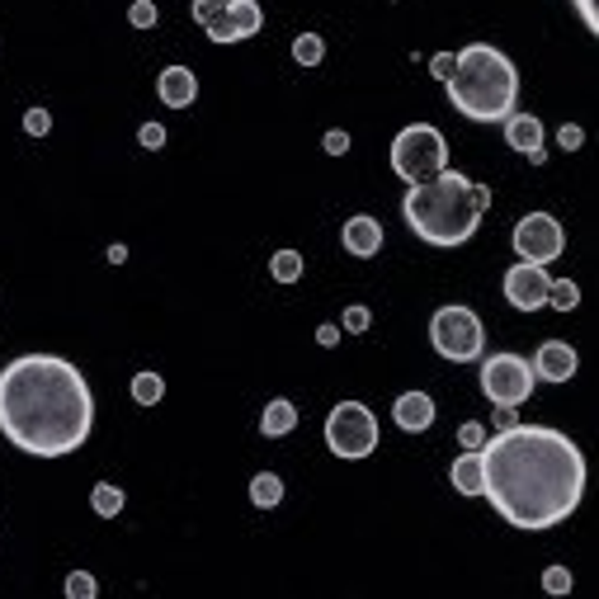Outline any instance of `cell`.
<instances>
[{
  "label": "cell",
  "instance_id": "18",
  "mask_svg": "<svg viewBox=\"0 0 599 599\" xmlns=\"http://www.w3.org/2000/svg\"><path fill=\"white\" fill-rule=\"evenodd\" d=\"M227 19H232L236 38H255V34L264 29V10H260V0H227Z\"/></svg>",
  "mask_w": 599,
  "mask_h": 599
},
{
  "label": "cell",
  "instance_id": "35",
  "mask_svg": "<svg viewBox=\"0 0 599 599\" xmlns=\"http://www.w3.org/2000/svg\"><path fill=\"white\" fill-rule=\"evenodd\" d=\"M453 67H458V52H434V57H429V76L434 80H449Z\"/></svg>",
  "mask_w": 599,
  "mask_h": 599
},
{
  "label": "cell",
  "instance_id": "2",
  "mask_svg": "<svg viewBox=\"0 0 599 599\" xmlns=\"http://www.w3.org/2000/svg\"><path fill=\"white\" fill-rule=\"evenodd\" d=\"M95 397L62 354H19L0 368V434L29 458H67L90 439Z\"/></svg>",
  "mask_w": 599,
  "mask_h": 599
},
{
  "label": "cell",
  "instance_id": "12",
  "mask_svg": "<svg viewBox=\"0 0 599 599\" xmlns=\"http://www.w3.org/2000/svg\"><path fill=\"white\" fill-rule=\"evenodd\" d=\"M501 128H505V147H514L520 156H529L533 166H542L548 160V147H542V119H533V114H505L501 119Z\"/></svg>",
  "mask_w": 599,
  "mask_h": 599
},
{
  "label": "cell",
  "instance_id": "23",
  "mask_svg": "<svg viewBox=\"0 0 599 599\" xmlns=\"http://www.w3.org/2000/svg\"><path fill=\"white\" fill-rule=\"evenodd\" d=\"M293 62L297 67H321L325 62V38L321 34H297L293 38Z\"/></svg>",
  "mask_w": 599,
  "mask_h": 599
},
{
  "label": "cell",
  "instance_id": "26",
  "mask_svg": "<svg viewBox=\"0 0 599 599\" xmlns=\"http://www.w3.org/2000/svg\"><path fill=\"white\" fill-rule=\"evenodd\" d=\"M95 594H99V581L90 571H71L67 576V599H95Z\"/></svg>",
  "mask_w": 599,
  "mask_h": 599
},
{
  "label": "cell",
  "instance_id": "39",
  "mask_svg": "<svg viewBox=\"0 0 599 599\" xmlns=\"http://www.w3.org/2000/svg\"><path fill=\"white\" fill-rule=\"evenodd\" d=\"M576 10H581V19H585V29L594 34V29H599V15H594V0H576Z\"/></svg>",
  "mask_w": 599,
  "mask_h": 599
},
{
  "label": "cell",
  "instance_id": "6",
  "mask_svg": "<svg viewBox=\"0 0 599 599\" xmlns=\"http://www.w3.org/2000/svg\"><path fill=\"white\" fill-rule=\"evenodd\" d=\"M429 345L439 349V359H449V364H477L481 349H486V325L472 307L449 303L429 316Z\"/></svg>",
  "mask_w": 599,
  "mask_h": 599
},
{
  "label": "cell",
  "instance_id": "22",
  "mask_svg": "<svg viewBox=\"0 0 599 599\" xmlns=\"http://www.w3.org/2000/svg\"><path fill=\"white\" fill-rule=\"evenodd\" d=\"M303 255H297V251H274V255H269V279H274V284H297V279H303Z\"/></svg>",
  "mask_w": 599,
  "mask_h": 599
},
{
  "label": "cell",
  "instance_id": "40",
  "mask_svg": "<svg viewBox=\"0 0 599 599\" xmlns=\"http://www.w3.org/2000/svg\"><path fill=\"white\" fill-rule=\"evenodd\" d=\"M128 260V246H123V241H119V246H108V264H123Z\"/></svg>",
  "mask_w": 599,
  "mask_h": 599
},
{
  "label": "cell",
  "instance_id": "1",
  "mask_svg": "<svg viewBox=\"0 0 599 599\" xmlns=\"http://www.w3.org/2000/svg\"><path fill=\"white\" fill-rule=\"evenodd\" d=\"M481 496L510 529L542 533L585 496V453L553 425H510L481 444Z\"/></svg>",
  "mask_w": 599,
  "mask_h": 599
},
{
  "label": "cell",
  "instance_id": "37",
  "mask_svg": "<svg viewBox=\"0 0 599 599\" xmlns=\"http://www.w3.org/2000/svg\"><path fill=\"white\" fill-rule=\"evenodd\" d=\"M340 336H345V331H340V325H336V321H325V325H316V345H325V349H336V345H340Z\"/></svg>",
  "mask_w": 599,
  "mask_h": 599
},
{
  "label": "cell",
  "instance_id": "13",
  "mask_svg": "<svg viewBox=\"0 0 599 599\" xmlns=\"http://www.w3.org/2000/svg\"><path fill=\"white\" fill-rule=\"evenodd\" d=\"M340 246L354 255V260H373V255H383V222L368 212H354L349 222L340 227Z\"/></svg>",
  "mask_w": 599,
  "mask_h": 599
},
{
  "label": "cell",
  "instance_id": "17",
  "mask_svg": "<svg viewBox=\"0 0 599 599\" xmlns=\"http://www.w3.org/2000/svg\"><path fill=\"white\" fill-rule=\"evenodd\" d=\"M293 429H297V406L288 397H274L260 411V434L264 439H284V434H293Z\"/></svg>",
  "mask_w": 599,
  "mask_h": 599
},
{
  "label": "cell",
  "instance_id": "32",
  "mask_svg": "<svg viewBox=\"0 0 599 599\" xmlns=\"http://www.w3.org/2000/svg\"><path fill=\"white\" fill-rule=\"evenodd\" d=\"M203 29H208V38H212V43H241V38H236V29H232V19H227V10L217 15L212 24H203Z\"/></svg>",
  "mask_w": 599,
  "mask_h": 599
},
{
  "label": "cell",
  "instance_id": "29",
  "mask_svg": "<svg viewBox=\"0 0 599 599\" xmlns=\"http://www.w3.org/2000/svg\"><path fill=\"white\" fill-rule=\"evenodd\" d=\"M542 590H548V594H566L571 590V566H548V571H542Z\"/></svg>",
  "mask_w": 599,
  "mask_h": 599
},
{
  "label": "cell",
  "instance_id": "24",
  "mask_svg": "<svg viewBox=\"0 0 599 599\" xmlns=\"http://www.w3.org/2000/svg\"><path fill=\"white\" fill-rule=\"evenodd\" d=\"M548 307L553 312H576L581 307V284L576 279H553L548 284Z\"/></svg>",
  "mask_w": 599,
  "mask_h": 599
},
{
  "label": "cell",
  "instance_id": "7",
  "mask_svg": "<svg viewBox=\"0 0 599 599\" xmlns=\"http://www.w3.org/2000/svg\"><path fill=\"white\" fill-rule=\"evenodd\" d=\"M325 449L345 462H359L377 449V416L364 401H340L325 416Z\"/></svg>",
  "mask_w": 599,
  "mask_h": 599
},
{
  "label": "cell",
  "instance_id": "21",
  "mask_svg": "<svg viewBox=\"0 0 599 599\" xmlns=\"http://www.w3.org/2000/svg\"><path fill=\"white\" fill-rule=\"evenodd\" d=\"M132 401H138V406H160V397H166V377H160V373H132Z\"/></svg>",
  "mask_w": 599,
  "mask_h": 599
},
{
  "label": "cell",
  "instance_id": "5",
  "mask_svg": "<svg viewBox=\"0 0 599 599\" xmlns=\"http://www.w3.org/2000/svg\"><path fill=\"white\" fill-rule=\"evenodd\" d=\"M449 166V142L434 123H411L392 138V170L406 180V184H420V180H434Z\"/></svg>",
  "mask_w": 599,
  "mask_h": 599
},
{
  "label": "cell",
  "instance_id": "4",
  "mask_svg": "<svg viewBox=\"0 0 599 599\" xmlns=\"http://www.w3.org/2000/svg\"><path fill=\"white\" fill-rule=\"evenodd\" d=\"M449 104L462 119L472 123H501L505 114H514V99H520V71L491 43H468L458 52V67L444 80Z\"/></svg>",
  "mask_w": 599,
  "mask_h": 599
},
{
  "label": "cell",
  "instance_id": "33",
  "mask_svg": "<svg viewBox=\"0 0 599 599\" xmlns=\"http://www.w3.org/2000/svg\"><path fill=\"white\" fill-rule=\"evenodd\" d=\"M227 10V0H194V5H189V15H194V24H212L217 15Z\"/></svg>",
  "mask_w": 599,
  "mask_h": 599
},
{
  "label": "cell",
  "instance_id": "10",
  "mask_svg": "<svg viewBox=\"0 0 599 599\" xmlns=\"http://www.w3.org/2000/svg\"><path fill=\"white\" fill-rule=\"evenodd\" d=\"M548 284H553V274H548V264H529V260H520V264H510L505 269V303L514 307V312H542L548 307Z\"/></svg>",
  "mask_w": 599,
  "mask_h": 599
},
{
  "label": "cell",
  "instance_id": "8",
  "mask_svg": "<svg viewBox=\"0 0 599 599\" xmlns=\"http://www.w3.org/2000/svg\"><path fill=\"white\" fill-rule=\"evenodd\" d=\"M533 364L524 354H486L481 359V397L491 406H524L533 397Z\"/></svg>",
  "mask_w": 599,
  "mask_h": 599
},
{
  "label": "cell",
  "instance_id": "11",
  "mask_svg": "<svg viewBox=\"0 0 599 599\" xmlns=\"http://www.w3.org/2000/svg\"><path fill=\"white\" fill-rule=\"evenodd\" d=\"M576 368H581V354L566 340H542L538 354H533V377L538 383H571Z\"/></svg>",
  "mask_w": 599,
  "mask_h": 599
},
{
  "label": "cell",
  "instance_id": "25",
  "mask_svg": "<svg viewBox=\"0 0 599 599\" xmlns=\"http://www.w3.org/2000/svg\"><path fill=\"white\" fill-rule=\"evenodd\" d=\"M156 19H160L156 0H132V5H128V24H132V29H156Z\"/></svg>",
  "mask_w": 599,
  "mask_h": 599
},
{
  "label": "cell",
  "instance_id": "20",
  "mask_svg": "<svg viewBox=\"0 0 599 599\" xmlns=\"http://www.w3.org/2000/svg\"><path fill=\"white\" fill-rule=\"evenodd\" d=\"M284 501V477L279 472H255L251 477V505L255 510H274Z\"/></svg>",
  "mask_w": 599,
  "mask_h": 599
},
{
  "label": "cell",
  "instance_id": "31",
  "mask_svg": "<svg viewBox=\"0 0 599 599\" xmlns=\"http://www.w3.org/2000/svg\"><path fill=\"white\" fill-rule=\"evenodd\" d=\"M458 444H462V449H481V444H486V425H481V420H462V425H458Z\"/></svg>",
  "mask_w": 599,
  "mask_h": 599
},
{
  "label": "cell",
  "instance_id": "14",
  "mask_svg": "<svg viewBox=\"0 0 599 599\" xmlns=\"http://www.w3.org/2000/svg\"><path fill=\"white\" fill-rule=\"evenodd\" d=\"M434 397L429 392H401L397 401H392V420H397V429H406V434H425L429 425H434Z\"/></svg>",
  "mask_w": 599,
  "mask_h": 599
},
{
  "label": "cell",
  "instance_id": "3",
  "mask_svg": "<svg viewBox=\"0 0 599 599\" xmlns=\"http://www.w3.org/2000/svg\"><path fill=\"white\" fill-rule=\"evenodd\" d=\"M491 208V189L468 180L462 170L444 166L434 180H420L406 189L401 199V217L406 227H411L425 246H468L481 227V212Z\"/></svg>",
  "mask_w": 599,
  "mask_h": 599
},
{
  "label": "cell",
  "instance_id": "16",
  "mask_svg": "<svg viewBox=\"0 0 599 599\" xmlns=\"http://www.w3.org/2000/svg\"><path fill=\"white\" fill-rule=\"evenodd\" d=\"M449 481L458 496H481V449H462L449 468Z\"/></svg>",
  "mask_w": 599,
  "mask_h": 599
},
{
  "label": "cell",
  "instance_id": "9",
  "mask_svg": "<svg viewBox=\"0 0 599 599\" xmlns=\"http://www.w3.org/2000/svg\"><path fill=\"white\" fill-rule=\"evenodd\" d=\"M514 255L529 260V264H553L562 251H566V236H562V222L553 212H524L514 222Z\"/></svg>",
  "mask_w": 599,
  "mask_h": 599
},
{
  "label": "cell",
  "instance_id": "36",
  "mask_svg": "<svg viewBox=\"0 0 599 599\" xmlns=\"http://www.w3.org/2000/svg\"><path fill=\"white\" fill-rule=\"evenodd\" d=\"M138 142H142L147 151H160V147H166V128H160V123H142V128H138Z\"/></svg>",
  "mask_w": 599,
  "mask_h": 599
},
{
  "label": "cell",
  "instance_id": "27",
  "mask_svg": "<svg viewBox=\"0 0 599 599\" xmlns=\"http://www.w3.org/2000/svg\"><path fill=\"white\" fill-rule=\"evenodd\" d=\"M24 132H29V138H47V132H52V114H47L43 104L24 108Z\"/></svg>",
  "mask_w": 599,
  "mask_h": 599
},
{
  "label": "cell",
  "instance_id": "30",
  "mask_svg": "<svg viewBox=\"0 0 599 599\" xmlns=\"http://www.w3.org/2000/svg\"><path fill=\"white\" fill-rule=\"evenodd\" d=\"M557 147H562V151H581V147H585V128H581V123H562V128H557Z\"/></svg>",
  "mask_w": 599,
  "mask_h": 599
},
{
  "label": "cell",
  "instance_id": "19",
  "mask_svg": "<svg viewBox=\"0 0 599 599\" xmlns=\"http://www.w3.org/2000/svg\"><path fill=\"white\" fill-rule=\"evenodd\" d=\"M123 505H128L123 486H114V481H95V491H90V510L99 514V520H119Z\"/></svg>",
  "mask_w": 599,
  "mask_h": 599
},
{
  "label": "cell",
  "instance_id": "38",
  "mask_svg": "<svg viewBox=\"0 0 599 599\" xmlns=\"http://www.w3.org/2000/svg\"><path fill=\"white\" fill-rule=\"evenodd\" d=\"M520 425V406H496V429H510Z\"/></svg>",
  "mask_w": 599,
  "mask_h": 599
},
{
  "label": "cell",
  "instance_id": "15",
  "mask_svg": "<svg viewBox=\"0 0 599 599\" xmlns=\"http://www.w3.org/2000/svg\"><path fill=\"white\" fill-rule=\"evenodd\" d=\"M156 95L166 108H189L199 99V76L189 71V67H166L156 76Z\"/></svg>",
  "mask_w": 599,
  "mask_h": 599
},
{
  "label": "cell",
  "instance_id": "28",
  "mask_svg": "<svg viewBox=\"0 0 599 599\" xmlns=\"http://www.w3.org/2000/svg\"><path fill=\"white\" fill-rule=\"evenodd\" d=\"M368 325H373L368 307H359V303H354V307H345V316H340V331H349V336H364Z\"/></svg>",
  "mask_w": 599,
  "mask_h": 599
},
{
  "label": "cell",
  "instance_id": "34",
  "mask_svg": "<svg viewBox=\"0 0 599 599\" xmlns=\"http://www.w3.org/2000/svg\"><path fill=\"white\" fill-rule=\"evenodd\" d=\"M349 147H354V142H349V132H345V128H331V132L321 138V151H325V156H345Z\"/></svg>",
  "mask_w": 599,
  "mask_h": 599
}]
</instances>
